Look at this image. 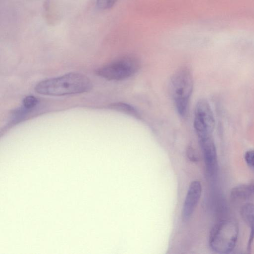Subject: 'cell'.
Returning <instances> with one entry per match:
<instances>
[{
	"mask_svg": "<svg viewBox=\"0 0 254 254\" xmlns=\"http://www.w3.org/2000/svg\"><path fill=\"white\" fill-rule=\"evenodd\" d=\"M91 80L81 73L71 72L39 82L35 87L39 94L64 96L85 93L92 88Z\"/></svg>",
	"mask_w": 254,
	"mask_h": 254,
	"instance_id": "1",
	"label": "cell"
},
{
	"mask_svg": "<svg viewBox=\"0 0 254 254\" xmlns=\"http://www.w3.org/2000/svg\"><path fill=\"white\" fill-rule=\"evenodd\" d=\"M170 90L178 114L186 118L193 90L192 74L189 68H181L173 74L170 79Z\"/></svg>",
	"mask_w": 254,
	"mask_h": 254,
	"instance_id": "2",
	"label": "cell"
},
{
	"mask_svg": "<svg viewBox=\"0 0 254 254\" xmlns=\"http://www.w3.org/2000/svg\"><path fill=\"white\" fill-rule=\"evenodd\" d=\"M239 236V226L232 219H223L212 228L209 238L211 249L218 254L231 253L237 244Z\"/></svg>",
	"mask_w": 254,
	"mask_h": 254,
	"instance_id": "3",
	"label": "cell"
},
{
	"mask_svg": "<svg viewBox=\"0 0 254 254\" xmlns=\"http://www.w3.org/2000/svg\"><path fill=\"white\" fill-rule=\"evenodd\" d=\"M140 67L138 59L132 56H126L97 69L96 73L109 80L119 81L132 76Z\"/></svg>",
	"mask_w": 254,
	"mask_h": 254,
	"instance_id": "4",
	"label": "cell"
},
{
	"mask_svg": "<svg viewBox=\"0 0 254 254\" xmlns=\"http://www.w3.org/2000/svg\"><path fill=\"white\" fill-rule=\"evenodd\" d=\"M193 124L198 138L212 135L215 120L210 106L206 100L200 99L197 102Z\"/></svg>",
	"mask_w": 254,
	"mask_h": 254,
	"instance_id": "5",
	"label": "cell"
},
{
	"mask_svg": "<svg viewBox=\"0 0 254 254\" xmlns=\"http://www.w3.org/2000/svg\"><path fill=\"white\" fill-rule=\"evenodd\" d=\"M208 173L214 175L217 171L218 159L216 147L212 135L198 138Z\"/></svg>",
	"mask_w": 254,
	"mask_h": 254,
	"instance_id": "6",
	"label": "cell"
},
{
	"mask_svg": "<svg viewBox=\"0 0 254 254\" xmlns=\"http://www.w3.org/2000/svg\"><path fill=\"white\" fill-rule=\"evenodd\" d=\"M202 192L201 183L198 181L192 182L188 189L183 205L182 217L184 221L191 216L199 200Z\"/></svg>",
	"mask_w": 254,
	"mask_h": 254,
	"instance_id": "7",
	"label": "cell"
},
{
	"mask_svg": "<svg viewBox=\"0 0 254 254\" xmlns=\"http://www.w3.org/2000/svg\"><path fill=\"white\" fill-rule=\"evenodd\" d=\"M240 214L250 230L247 250L250 252L254 241V204L247 203L243 205L240 210Z\"/></svg>",
	"mask_w": 254,
	"mask_h": 254,
	"instance_id": "8",
	"label": "cell"
},
{
	"mask_svg": "<svg viewBox=\"0 0 254 254\" xmlns=\"http://www.w3.org/2000/svg\"><path fill=\"white\" fill-rule=\"evenodd\" d=\"M254 196V181L247 184H241L233 187L230 196L234 199L246 200Z\"/></svg>",
	"mask_w": 254,
	"mask_h": 254,
	"instance_id": "9",
	"label": "cell"
},
{
	"mask_svg": "<svg viewBox=\"0 0 254 254\" xmlns=\"http://www.w3.org/2000/svg\"><path fill=\"white\" fill-rule=\"evenodd\" d=\"M111 110L129 115L136 119L140 118V115L131 105L124 102L113 103L108 106Z\"/></svg>",
	"mask_w": 254,
	"mask_h": 254,
	"instance_id": "10",
	"label": "cell"
},
{
	"mask_svg": "<svg viewBox=\"0 0 254 254\" xmlns=\"http://www.w3.org/2000/svg\"><path fill=\"white\" fill-rule=\"evenodd\" d=\"M38 99L35 96L29 95L25 97L23 100V107L29 111L33 109L38 103Z\"/></svg>",
	"mask_w": 254,
	"mask_h": 254,
	"instance_id": "11",
	"label": "cell"
},
{
	"mask_svg": "<svg viewBox=\"0 0 254 254\" xmlns=\"http://www.w3.org/2000/svg\"><path fill=\"white\" fill-rule=\"evenodd\" d=\"M117 0H97V7L102 10H106L112 7Z\"/></svg>",
	"mask_w": 254,
	"mask_h": 254,
	"instance_id": "12",
	"label": "cell"
},
{
	"mask_svg": "<svg viewBox=\"0 0 254 254\" xmlns=\"http://www.w3.org/2000/svg\"><path fill=\"white\" fill-rule=\"evenodd\" d=\"M244 158L247 164L252 169L254 170V149L247 151Z\"/></svg>",
	"mask_w": 254,
	"mask_h": 254,
	"instance_id": "13",
	"label": "cell"
},
{
	"mask_svg": "<svg viewBox=\"0 0 254 254\" xmlns=\"http://www.w3.org/2000/svg\"><path fill=\"white\" fill-rule=\"evenodd\" d=\"M188 157L192 161H197L198 157L194 149L191 146L188 147L187 151Z\"/></svg>",
	"mask_w": 254,
	"mask_h": 254,
	"instance_id": "14",
	"label": "cell"
}]
</instances>
